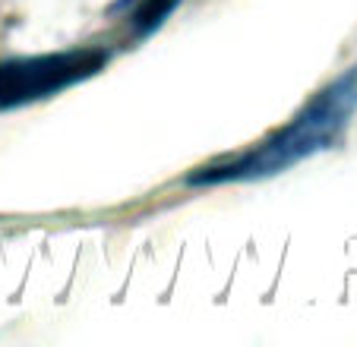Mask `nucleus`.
<instances>
[{
	"mask_svg": "<svg viewBox=\"0 0 357 347\" xmlns=\"http://www.w3.org/2000/svg\"><path fill=\"white\" fill-rule=\"evenodd\" d=\"M357 114V63L323 86L284 127L266 136L259 146L234 155L228 161L202 164L187 177L190 187H218V183H250L284 174L288 167L332 148L344 136Z\"/></svg>",
	"mask_w": 357,
	"mask_h": 347,
	"instance_id": "obj_1",
	"label": "nucleus"
},
{
	"mask_svg": "<svg viewBox=\"0 0 357 347\" xmlns=\"http://www.w3.org/2000/svg\"><path fill=\"white\" fill-rule=\"evenodd\" d=\"M108 61L111 54L105 47H73V51L0 61V111H16L67 92L98 76Z\"/></svg>",
	"mask_w": 357,
	"mask_h": 347,
	"instance_id": "obj_2",
	"label": "nucleus"
},
{
	"mask_svg": "<svg viewBox=\"0 0 357 347\" xmlns=\"http://www.w3.org/2000/svg\"><path fill=\"white\" fill-rule=\"evenodd\" d=\"M177 3H181V0H142L139 7H136V13H133V32L139 35V38L158 32L162 22L174 13Z\"/></svg>",
	"mask_w": 357,
	"mask_h": 347,
	"instance_id": "obj_3",
	"label": "nucleus"
}]
</instances>
